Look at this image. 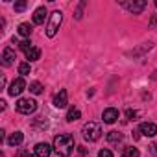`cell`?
<instances>
[{"label":"cell","instance_id":"13","mask_svg":"<svg viewBox=\"0 0 157 157\" xmlns=\"http://www.w3.org/2000/svg\"><path fill=\"white\" fill-rule=\"evenodd\" d=\"M22 140H24V135H22V131H15V133H11V135H10V139H8V144L15 148V146H19Z\"/></svg>","mask_w":157,"mask_h":157},{"label":"cell","instance_id":"15","mask_svg":"<svg viewBox=\"0 0 157 157\" xmlns=\"http://www.w3.org/2000/svg\"><path fill=\"white\" fill-rule=\"evenodd\" d=\"M120 140H122V133H120V131H109V133H107V142L118 144Z\"/></svg>","mask_w":157,"mask_h":157},{"label":"cell","instance_id":"22","mask_svg":"<svg viewBox=\"0 0 157 157\" xmlns=\"http://www.w3.org/2000/svg\"><path fill=\"white\" fill-rule=\"evenodd\" d=\"M26 2H15V11H24L26 10Z\"/></svg>","mask_w":157,"mask_h":157},{"label":"cell","instance_id":"5","mask_svg":"<svg viewBox=\"0 0 157 157\" xmlns=\"http://www.w3.org/2000/svg\"><path fill=\"white\" fill-rule=\"evenodd\" d=\"M129 13H133V15H137V13H140L144 8H146V2L144 0H133V2H120Z\"/></svg>","mask_w":157,"mask_h":157},{"label":"cell","instance_id":"6","mask_svg":"<svg viewBox=\"0 0 157 157\" xmlns=\"http://www.w3.org/2000/svg\"><path fill=\"white\" fill-rule=\"evenodd\" d=\"M24 89H26V82L22 80V78H17V80H13V82H11V85H10V89H8V93H10L11 96H19Z\"/></svg>","mask_w":157,"mask_h":157},{"label":"cell","instance_id":"3","mask_svg":"<svg viewBox=\"0 0 157 157\" xmlns=\"http://www.w3.org/2000/svg\"><path fill=\"white\" fill-rule=\"evenodd\" d=\"M61 22H63V13L57 10V11H54V13L50 15V22H48V26H46V35H48V37H54V35L57 33Z\"/></svg>","mask_w":157,"mask_h":157},{"label":"cell","instance_id":"10","mask_svg":"<svg viewBox=\"0 0 157 157\" xmlns=\"http://www.w3.org/2000/svg\"><path fill=\"white\" fill-rule=\"evenodd\" d=\"M67 104H68V94H67L65 89H61V91L54 96V105H56L57 109H61V107H65Z\"/></svg>","mask_w":157,"mask_h":157},{"label":"cell","instance_id":"8","mask_svg":"<svg viewBox=\"0 0 157 157\" xmlns=\"http://www.w3.org/2000/svg\"><path fill=\"white\" fill-rule=\"evenodd\" d=\"M33 150H35V157H50L52 153V146L46 142H37Z\"/></svg>","mask_w":157,"mask_h":157},{"label":"cell","instance_id":"19","mask_svg":"<svg viewBox=\"0 0 157 157\" xmlns=\"http://www.w3.org/2000/svg\"><path fill=\"white\" fill-rule=\"evenodd\" d=\"M30 91H32L33 94H41V93H43V85H41L39 82H33V83H30Z\"/></svg>","mask_w":157,"mask_h":157},{"label":"cell","instance_id":"18","mask_svg":"<svg viewBox=\"0 0 157 157\" xmlns=\"http://www.w3.org/2000/svg\"><path fill=\"white\" fill-rule=\"evenodd\" d=\"M139 155H140L139 150L133 148V146H128V148H124V151H122V157H139Z\"/></svg>","mask_w":157,"mask_h":157},{"label":"cell","instance_id":"16","mask_svg":"<svg viewBox=\"0 0 157 157\" xmlns=\"http://www.w3.org/2000/svg\"><path fill=\"white\" fill-rule=\"evenodd\" d=\"M80 117H82V111L76 109V107H70L68 113H67V120H68V122H74V120H78Z\"/></svg>","mask_w":157,"mask_h":157},{"label":"cell","instance_id":"24","mask_svg":"<svg viewBox=\"0 0 157 157\" xmlns=\"http://www.w3.org/2000/svg\"><path fill=\"white\" fill-rule=\"evenodd\" d=\"M98 157H113V153H111V150H100Z\"/></svg>","mask_w":157,"mask_h":157},{"label":"cell","instance_id":"23","mask_svg":"<svg viewBox=\"0 0 157 157\" xmlns=\"http://www.w3.org/2000/svg\"><path fill=\"white\" fill-rule=\"evenodd\" d=\"M126 117H128L129 120H135V117H137V111H135V109H128V111H126Z\"/></svg>","mask_w":157,"mask_h":157},{"label":"cell","instance_id":"1","mask_svg":"<svg viewBox=\"0 0 157 157\" xmlns=\"http://www.w3.org/2000/svg\"><path fill=\"white\" fill-rule=\"evenodd\" d=\"M54 150L61 157H68L74 151V137L68 133H61L54 139Z\"/></svg>","mask_w":157,"mask_h":157},{"label":"cell","instance_id":"12","mask_svg":"<svg viewBox=\"0 0 157 157\" xmlns=\"http://www.w3.org/2000/svg\"><path fill=\"white\" fill-rule=\"evenodd\" d=\"M44 19H46V8L41 6V8H37V10L33 11V22H35V24H43Z\"/></svg>","mask_w":157,"mask_h":157},{"label":"cell","instance_id":"2","mask_svg":"<svg viewBox=\"0 0 157 157\" xmlns=\"http://www.w3.org/2000/svg\"><path fill=\"white\" fill-rule=\"evenodd\" d=\"M83 133V139L89 140V142H96L100 137H102V126L98 122H87L82 129Z\"/></svg>","mask_w":157,"mask_h":157},{"label":"cell","instance_id":"20","mask_svg":"<svg viewBox=\"0 0 157 157\" xmlns=\"http://www.w3.org/2000/svg\"><path fill=\"white\" fill-rule=\"evenodd\" d=\"M19 48H21L22 52H30L33 46H32V43H30L28 39H24V41H21V43H19Z\"/></svg>","mask_w":157,"mask_h":157},{"label":"cell","instance_id":"9","mask_svg":"<svg viewBox=\"0 0 157 157\" xmlns=\"http://www.w3.org/2000/svg\"><path fill=\"white\" fill-rule=\"evenodd\" d=\"M15 59H17L15 50L13 48H4V52H2V65L4 67H11Z\"/></svg>","mask_w":157,"mask_h":157},{"label":"cell","instance_id":"17","mask_svg":"<svg viewBox=\"0 0 157 157\" xmlns=\"http://www.w3.org/2000/svg\"><path fill=\"white\" fill-rule=\"evenodd\" d=\"M19 33H21L22 37H30V35H32V26H30L28 22H22V24L19 26Z\"/></svg>","mask_w":157,"mask_h":157},{"label":"cell","instance_id":"25","mask_svg":"<svg viewBox=\"0 0 157 157\" xmlns=\"http://www.w3.org/2000/svg\"><path fill=\"white\" fill-rule=\"evenodd\" d=\"M150 26H151L153 30H157V17H151V19H150Z\"/></svg>","mask_w":157,"mask_h":157},{"label":"cell","instance_id":"14","mask_svg":"<svg viewBox=\"0 0 157 157\" xmlns=\"http://www.w3.org/2000/svg\"><path fill=\"white\" fill-rule=\"evenodd\" d=\"M39 57H41V50H39L37 46H33L30 52H26V59H28L30 63H32V61H37Z\"/></svg>","mask_w":157,"mask_h":157},{"label":"cell","instance_id":"7","mask_svg":"<svg viewBox=\"0 0 157 157\" xmlns=\"http://www.w3.org/2000/svg\"><path fill=\"white\" fill-rule=\"evenodd\" d=\"M139 133H142L144 137H155L157 135V124H153V122H142L139 126Z\"/></svg>","mask_w":157,"mask_h":157},{"label":"cell","instance_id":"28","mask_svg":"<svg viewBox=\"0 0 157 157\" xmlns=\"http://www.w3.org/2000/svg\"><path fill=\"white\" fill-rule=\"evenodd\" d=\"M155 6H157V0H155Z\"/></svg>","mask_w":157,"mask_h":157},{"label":"cell","instance_id":"26","mask_svg":"<svg viewBox=\"0 0 157 157\" xmlns=\"http://www.w3.org/2000/svg\"><path fill=\"white\" fill-rule=\"evenodd\" d=\"M21 157H33V155H32L30 151H22V153H21Z\"/></svg>","mask_w":157,"mask_h":157},{"label":"cell","instance_id":"21","mask_svg":"<svg viewBox=\"0 0 157 157\" xmlns=\"http://www.w3.org/2000/svg\"><path fill=\"white\" fill-rule=\"evenodd\" d=\"M19 74L21 76H28L30 74V63H21L19 65Z\"/></svg>","mask_w":157,"mask_h":157},{"label":"cell","instance_id":"27","mask_svg":"<svg viewBox=\"0 0 157 157\" xmlns=\"http://www.w3.org/2000/svg\"><path fill=\"white\" fill-rule=\"evenodd\" d=\"M4 137H6V131H4V129H0V140H4Z\"/></svg>","mask_w":157,"mask_h":157},{"label":"cell","instance_id":"4","mask_svg":"<svg viewBox=\"0 0 157 157\" xmlns=\"http://www.w3.org/2000/svg\"><path fill=\"white\" fill-rule=\"evenodd\" d=\"M15 109H17L19 113H22V115H32V113H35V109H37V102L32 100V98H21V100L15 104Z\"/></svg>","mask_w":157,"mask_h":157},{"label":"cell","instance_id":"11","mask_svg":"<svg viewBox=\"0 0 157 157\" xmlns=\"http://www.w3.org/2000/svg\"><path fill=\"white\" fill-rule=\"evenodd\" d=\"M102 118H104L105 124H113V122H117V118H118V109H115V107H107V109L104 111Z\"/></svg>","mask_w":157,"mask_h":157}]
</instances>
